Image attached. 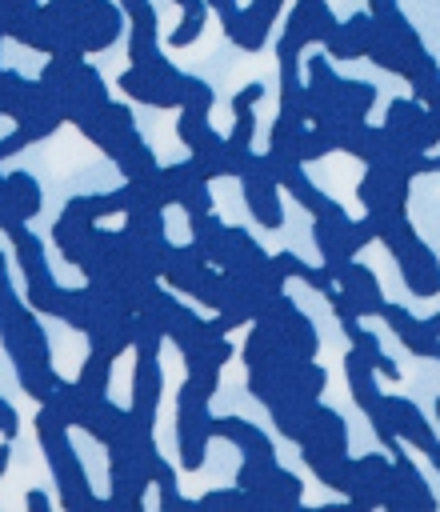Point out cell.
Returning a JSON list of instances; mask_svg holds the SVG:
<instances>
[{"mask_svg":"<svg viewBox=\"0 0 440 512\" xmlns=\"http://www.w3.org/2000/svg\"><path fill=\"white\" fill-rule=\"evenodd\" d=\"M196 508H252V496L236 484V488H228V492H204V496H196Z\"/></svg>","mask_w":440,"mask_h":512,"instance_id":"cell-12","label":"cell"},{"mask_svg":"<svg viewBox=\"0 0 440 512\" xmlns=\"http://www.w3.org/2000/svg\"><path fill=\"white\" fill-rule=\"evenodd\" d=\"M24 504H28V508H36V512H48V508H52V500H48L40 488H32V492L24 496Z\"/></svg>","mask_w":440,"mask_h":512,"instance_id":"cell-16","label":"cell"},{"mask_svg":"<svg viewBox=\"0 0 440 512\" xmlns=\"http://www.w3.org/2000/svg\"><path fill=\"white\" fill-rule=\"evenodd\" d=\"M184 76H188V72H184ZM184 76H180V80H156V76H148L144 68L128 64L116 84H120L124 96H132V100H140V104H148V108H180V100H184Z\"/></svg>","mask_w":440,"mask_h":512,"instance_id":"cell-6","label":"cell"},{"mask_svg":"<svg viewBox=\"0 0 440 512\" xmlns=\"http://www.w3.org/2000/svg\"><path fill=\"white\" fill-rule=\"evenodd\" d=\"M96 224L100 220H92L80 204H76V196H68V204H64V212L56 216V224H52V240H56V248H60V256L76 268L80 264V256H84V248L92 244V232H96Z\"/></svg>","mask_w":440,"mask_h":512,"instance_id":"cell-7","label":"cell"},{"mask_svg":"<svg viewBox=\"0 0 440 512\" xmlns=\"http://www.w3.org/2000/svg\"><path fill=\"white\" fill-rule=\"evenodd\" d=\"M212 392L196 380L184 376L180 392H176V460L184 472H200L204 456H208V440H212Z\"/></svg>","mask_w":440,"mask_h":512,"instance_id":"cell-2","label":"cell"},{"mask_svg":"<svg viewBox=\"0 0 440 512\" xmlns=\"http://www.w3.org/2000/svg\"><path fill=\"white\" fill-rule=\"evenodd\" d=\"M208 8L220 16L224 36H232L236 32V20H240V0H208Z\"/></svg>","mask_w":440,"mask_h":512,"instance_id":"cell-13","label":"cell"},{"mask_svg":"<svg viewBox=\"0 0 440 512\" xmlns=\"http://www.w3.org/2000/svg\"><path fill=\"white\" fill-rule=\"evenodd\" d=\"M132 356H136V368H132V404H128V408H132L136 416L156 420V408H160V396H164L160 344L136 340V344H132Z\"/></svg>","mask_w":440,"mask_h":512,"instance_id":"cell-5","label":"cell"},{"mask_svg":"<svg viewBox=\"0 0 440 512\" xmlns=\"http://www.w3.org/2000/svg\"><path fill=\"white\" fill-rule=\"evenodd\" d=\"M172 4H180V8H188V4H196V0H172Z\"/></svg>","mask_w":440,"mask_h":512,"instance_id":"cell-18","label":"cell"},{"mask_svg":"<svg viewBox=\"0 0 440 512\" xmlns=\"http://www.w3.org/2000/svg\"><path fill=\"white\" fill-rule=\"evenodd\" d=\"M0 40H4V36H0Z\"/></svg>","mask_w":440,"mask_h":512,"instance_id":"cell-19","label":"cell"},{"mask_svg":"<svg viewBox=\"0 0 440 512\" xmlns=\"http://www.w3.org/2000/svg\"><path fill=\"white\" fill-rule=\"evenodd\" d=\"M8 240H12V252H16V260H20V272H24L28 304H32L40 316H52V308H56V300H60V284H56V276H52V268H48V256H44L40 236H36L28 224H20Z\"/></svg>","mask_w":440,"mask_h":512,"instance_id":"cell-3","label":"cell"},{"mask_svg":"<svg viewBox=\"0 0 440 512\" xmlns=\"http://www.w3.org/2000/svg\"><path fill=\"white\" fill-rule=\"evenodd\" d=\"M0 200L20 216V220H32V216H40V208H44V192H40V180L32 176V172H24V168H16V172H8L4 176V188H0Z\"/></svg>","mask_w":440,"mask_h":512,"instance_id":"cell-9","label":"cell"},{"mask_svg":"<svg viewBox=\"0 0 440 512\" xmlns=\"http://www.w3.org/2000/svg\"><path fill=\"white\" fill-rule=\"evenodd\" d=\"M112 356L108 352H100V348H88V356H84V364H80V376H76V384L88 392V396H108V384H112Z\"/></svg>","mask_w":440,"mask_h":512,"instance_id":"cell-10","label":"cell"},{"mask_svg":"<svg viewBox=\"0 0 440 512\" xmlns=\"http://www.w3.org/2000/svg\"><path fill=\"white\" fill-rule=\"evenodd\" d=\"M236 180H240V192H244V204H248L252 220L264 224V228H280V220H284V212H280V192H276L280 184H276L268 160L252 152L248 164H244V172H240Z\"/></svg>","mask_w":440,"mask_h":512,"instance_id":"cell-4","label":"cell"},{"mask_svg":"<svg viewBox=\"0 0 440 512\" xmlns=\"http://www.w3.org/2000/svg\"><path fill=\"white\" fill-rule=\"evenodd\" d=\"M72 428L40 404V416H36V436H40V448H44V464L60 488V508L68 512H80V508H108V500H96L92 488H88V472L72 448Z\"/></svg>","mask_w":440,"mask_h":512,"instance_id":"cell-1","label":"cell"},{"mask_svg":"<svg viewBox=\"0 0 440 512\" xmlns=\"http://www.w3.org/2000/svg\"><path fill=\"white\" fill-rule=\"evenodd\" d=\"M264 96V84L260 80H252V84H244L236 96H232V112H244V108H256V100Z\"/></svg>","mask_w":440,"mask_h":512,"instance_id":"cell-14","label":"cell"},{"mask_svg":"<svg viewBox=\"0 0 440 512\" xmlns=\"http://www.w3.org/2000/svg\"><path fill=\"white\" fill-rule=\"evenodd\" d=\"M204 20H208V0L188 4L184 16H180V24L168 32V44H172V48H188V44H196L200 32H204Z\"/></svg>","mask_w":440,"mask_h":512,"instance_id":"cell-11","label":"cell"},{"mask_svg":"<svg viewBox=\"0 0 440 512\" xmlns=\"http://www.w3.org/2000/svg\"><path fill=\"white\" fill-rule=\"evenodd\" d=\"M212 436L228 440L240 448V456H276L272 452V440L244 416H212Z\"/></svg>","mask_w":440,"mask_h":512,"instance_id":"cell-8","label":"cell"},{"mask_svg":"<svg viewBox=\"0 0 440 512\" xmlns=\"http://www.w3.org/2000/svg\"><path fill=\"white\" fill-rule=\"evenodd\" d=\"M16 432H20V416H16V408L0 396V436H4V440H12Z\"/></svg>","mask_w":440,"mask_h":512,"instance_id":"cell-15","label":"cell"},{"mask_svg":"<svg viewBox=\"0 0 440 512\" xmlns=\"http://www.w3.org/2000/svg\"><path fill=\"white\" fill-rule=\"evenodd\" d=\"M8 460H12V448H8V440L0 444V476H4V468H8Z\"/></svg>","mask_w":440,"mask_h":512,"instance_id":"cell-17","label":"cell"}]
</instances>
